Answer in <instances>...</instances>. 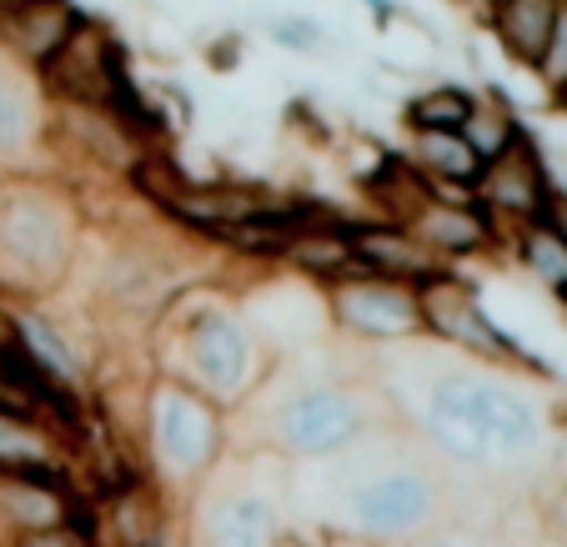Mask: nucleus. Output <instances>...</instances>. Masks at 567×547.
Here are the masks:
<instances>
[{
  "label": "nucleus",
  "instance_id": "0eeeda50",
  "mask_svg": "<svg viewBox=\"0 0 567 547\" xmlns=\"http://www.w3.org/2000/svg\"><path fill=\"white\" fill-rule=\"evenodd\" d=\"M226 452V412L172 376H151L141 417V467L151 483L186 507V497L221 467Z\"/></svg>",
  "mask_w": 567,
  "mask_h": 547
},
{
  "label": "nucleus",
  "instance_id": "2f4dec72",
  "mask_svg": "<svg viewBox=\"0 0 567 547\" xmlns=\"http://www.w3.org/2000/svg\"><path fill=\"white\" fill-rule=\"evenodd\" d=\"M547 523H553V537L567 547V483H563V493L553 497V513H547Z\"/></svg>",
  "mask_w": 567,
  "mask_h": 547
},
{
  "label": "nucleus",
  "instance_id": "412c9836",
  "mask_svg": "<svg viewBox=\"0 0 567 547\" xmlns=\"http://www.w3.org/2000/svg\"><path fill=\"white\" fill-rule=\"evenodd\" d=\"M563 0H487V25H493L497 45L507 51V61H517L523 71H537L547 51V35L557 25Z\"/></svg>",
  "mask_w": 567,
  "mask_h": 547
},
{
  "label": "nucleus",
  "instance_id": "72a5a7b5",
  "mask_svg": "<svg viewBox=\"0 0 567 547\" xmlns=\"http://www.w3.org/2000/svg\"><path fill=\"white\" fill-rule=\"evenodd\" d=\"M21 6H31V0H0V21H6V16H16Z\"/></svg>",
  "mask_w": 567,
  "mask_h": 547
},
{
  "label": "nucleus",
  "instance_id": "c756f323",
  "mask_svg": "<svg viewBox=\"0 0 567 547\" xmlns=\"http://www.w3.org/2000/svg\"><path fill=\"white\" fill-rule=\"evenodd\" d=\"M412 547H487V543H482L472 527H452L447 523V527H437L432 537H422V543H412Z\"/></svg>",
  "mask_w": 567,
  "mask_h": 547
},
{
  "label": "nucleus",
  "instance_id": "ddd939ff",
  "mask_svg": "<svg viewBox=\"0 0 567 547\" xmlns=\"http://www.w3.org/2000/svg\"><path fill=\"white\" fill-rule=\"evenodd\" d=\"M547 196H553V172H547L543 146H537L533 136H523L507 156L487 162L477 172V182H472V202H477V211L487 216L503 237H513V231H523V226L543 221Z\"/></svg>",
  "mask_w": 567,
  "mask_h": 547
},
{
  "label": "nucleus",
  "instance_id": "9d476101",
  "mask_svg": "<svg viewBox=\"0 0 567 547\" xmlns=\"http://www.w3.org/2000/svg\"><path fill=\"white\" fill-rule=\"evenodd\" d=\"M327 327L367 347L386 342H417L422 337V297L412 287H392L377 277H352L321 291Z\"/></svg>",
  "mask_w": 567,
  "mask_h": 547
},
{
  "label": "nucleus",
  "instance_id": "f8f14e48",
  "mask_svg": "<svg viewBox=\"0 0 567 547\" xmlns=\"http://www.w3.org/2000/svg\"><path fill=\"white\" fill-rule=\"evenodd\" d=\"M176 297V271L156 247L141 237H126L111 247V257L96 271V301L111 322H141L151 332L166 301Z\"/></svg>",
  "mask_w": 567,
  "mask_h": 547
},
{
  "label": "nucleus",
  "instance_id": "7ed1b4c3",
  "mask_svg": "<svg viewBox=\"0 0 567 547\" xmlns=\"http://www.w3.org/2000/svg\"><path fill=\"white\" fill-rule=\"evenodd\" d=\"M151 357H156V376L202 392L226 417L257 398V386L271 372L267 347L247 327L241 307L212 287H176V297L151 327Z\"/></svg>",
  "mask_w": 567,
  "mask_h": 547
},
{
  "label": "nucleus",
  "instance_id": "a211bd4d",
  "mask_svg": "<svg viewBox=\"0 0 567 547\" xmlns=\"http://www.w3.org/2000/svg\"><path fill=\"white\" fill-rule=\"evenodd\" d=\"M408 231L437 261H447V267L472 261V257H493V251L507 241L503 231H497V226L477 211V202H472V196H442V192L432 196L417 216H412Z\"/></svg>",
  "mask_w": 567,
  "mask_h": 547
},
{
  "label": "nucleus",
  "instance_id": "20e7f679",
  "mask_svg": "<svg viewBox=\"0 0 567 547\" xmlns=\"http://www.w3.org/2000/svg\"><path fill=\"white\" fill-rule=\"evenodd\" d=\"M86 241V211L75 186L55 176H11L0 182V301L41 307L75 271Z\"/></svg>",
  "mask_w": 567,
  "mask_h": 547
},
{
  "label": "nucleus",
  "instance_id": "dca6fc26",
  "mask_svg": "<svg viewBox=\"0 0 567 547\" xmlns=\"http://www.w3.org/2000/svg\"><path fill=\"white\" fill-rule=\"evenodd\" d=\"M176 507L182 503H172L156 483L116 487V493L91 497V537L96 547H176L182 537Z\"/></svg>",
  "mask_w": 567,
  "mask_h": 547
},
{
  "label": "nucleus",
  "instance_id": "4be33fe9",
  "mask_svg": "<svg viewBox=\"0 0 567 547\" xmlns=\"http://www.w3.org/2000/svg\"><path fill=\"white\" fill-rule=\"evenodd\" d=\"M16 473H75V462L45 422L0 412V477Z\"/></svg>",
  "mask_w": 567,
  "mask_h": 547
},
{
  "label": "nucleus",
  "instance_id": "6ab92c4d",
  "mask_svg": "<svg viewBox=\"0 0 567 547\" xmlns=\"http://www.w3.org/2000/svg\"><path fill=\"white\" fill-rule=\"evenodd\" d=\"M81 16L86 11H81L75 0H31V6H21L16 16L0 21V51L16 55V61L31 65V71H41L65 45V35L75 31Z\"/></svg>",
  "mask_w": 567,
  "mask_h": 547
},
{
  "label": "nucleus",
  "instance_id": "bb28decb",
  "mask_svg": "<svg viewBox=\"0 0 567 547\" xmlns=\"http://www.w3.org/2000/svg\"><path fill=\"white\" fill-rule=\"evenodd\" d=\"M267 35L277 45H287V51H297V55H327L332 41H337L327 25L307 21V16H277V21H267Z\"/></svg>",
  "mask_w": 567,
  "mask_h": 547
},
{
  "label": "nucleus",
  "instance_id": "5701e85b",
  "mask_svg": "<svg viewBox=\"0 0 567 547\" xmlns=\"http://www.w3.org/2000/svg\"><path fill=\"white\" fill-rule=\"evenodd\" d=\"M362 196H367V221L408 226L437 192H432V182H422L396 151H386L382 162H377V172L362 182Z\"/></svg>",
  "mask_w": 567,
  "mask_h": 547
},
{
  "label": "nucleus",
  "instance_id": "aec40b11",
  "mask_svg": "<svg viewBox=\"0 0 567 547\" xmlns=\"http://www.w3.org/2000/svg\"><path fill=\"white\" fill-rule=\"evenodd\" d=\"M402 162L422 182H432V192H442V196H472V182L482 172V162L472 156L462 131H412Z\"/></svg>",
  "mask_w": 567,
  "mask_h": 547
},
{
  "label": "nucleus",
  "instance_id": "cd10ccee",
  "mask_svg": "<svg viewBox=\"0 0 567 547\" xmlns=\"http://www.w3.org/2000/svg\"><path fill=\"white\" fill-rule=\"evenodd\" d=\"M533 75L543 81V91L553 101L567 96V0H563V11H557V25H553V35H547V51Z\"/></svg>",
  "mask_w": 567,
  "mask_h": 547
},
{
  "label": "nucleus",
  "instance_id": "39448f33",
  "mask_svg": "<svg viewBox=\"0 0 567 547\" xmlns=\"http://www.w3.org/2000/svg\"><path fill=\"white\" fill-rule=\"evenodd\" d=\"M247 407L261 412L251 447L281 462H327L382 427L386 402H377L372 386L352 382V376L297 372L287 392H277L271 402L251 398Z\"/></svg>",
  "mask_w": 567,
  "mask_h": 547
},
{
  "label": "nucleus",
  "instance_id": "c85d7f7f",
  "mask_svg": "<svg viewBox=\"0 0 567 547\" xmlns=\"http://www.w3.org/2000/svg\"><path fill=\"white\" fill-rule=\"evenodd\" d=\"M6 547H96V537L86 527H55V533H31V537H11Z\"/></svg>",
  "mask_w": 567,
  "mask_h": 547
},
{
  "label": "nucleus",
  "instance_id": "7c9ffc66",
  "mask_svg": "<svg viewBox=\"0 0 567 547\" xmlns=\"http://www.w3.org/2000/svg\"><path fill=\"white\" fill-rule=\"evenodd\" d=\"M543 221L553 226V231H557V241H563V247H567V196L557 192V186H553V196H547V211H543Z\"/></svg>",
  "mask_w": 567,
  "mask_h": 547
},
{
  "label": "nucleus",
  "instance_id": "393cba45",
  "mask_svg": "<svg viewBox=\"0 0 567 547\" xmlns=\"http://www.w3.org/2000/svg\"><path fill=\"white\" fill-rule=\"evenodd\" d=\"M523 136H527V126L517 121V111L507 106L497 91L477 96V111H472V121L462 126V141L472 146V156H477L482 166L497 162V156H507V151H513Z\"/></svg>",
  "mask_w": 567,
  "mask_h": 547
},
{
  "label": "nucleus",
  "instance_id": "f03ea898",
  "mask_svg": "<svg viewBox=\"0 0 567 547\" xmlns=\"http://www.w3.org/2000/svg\"><path fill=\"white\" fill-rule=\"evenodd\" d=\"M337 467V507L327 513V537H347L357 547H412L447 527V467L417 437L367 432Z\"/></svg>",
  "mask_w": 567,
  "mask_h": 547
},
{
  "label": "nucleus",
  "instance_id": "423d86ee",
  "mask_svg": "<svg viewBox=\"0 0 567 547\" xmlns=\"http://www.w3.org/2000/svg\"><path fill=\"white\" fill-rule=\"evenodd\" d=\"M186 547H281L291 537V477L271 452L226 457L186 497Z\"/></svg>",
  "mask_w": 567,
  "mask_h": 547
},
{
  "label": "nucleus",
  "instance_id": "6e6552de",
  "mask_svg": "<svg viewBox=\"0 0 567 547\" xmlns=\"http://www.w3.org/2000/svg\"><path fill=\"white\" fill-rule=\"evenodd\" d=\"M422 297V337H432L447 352H462L477 367H497V372H527V376H553V367H543V357H533L517 337H507L503 327L487 317L477 287L462 281L457 271H447L442 281L417 291Z\"/></svg>",
  "mask_w": 567,
  "mask_h": 547
},
{
  "label": "nucleus",
  "instance_id": "473e14b6",
  "mask_svg": "<svg viewBox=\"0 0 567 547\" xmlns=\"http://www.w3.org/2000/svg\"><path fill=\"white\" fill-rule=\"evenodd\" d=\"M281 547H357V543H347V537H327V533H321V537H301V533H291Z\"/></svg>",
  "mask_w": 567,
  "mask_h": 547
},
{
  "label": "nucleus",
  "instance_id": "2eb2a0df",
  "mask_svg": "<svg viewBox=\"0 0 567 547\" xmlns=\"http://www.w3.org/2000/svg\"><path fill=\"white\" fill-rule=\"evenodd\" d=\"M0 342L11 347L31 372H41L45 382L65 386V392H86L96 382V357L75 342L61 317H51L41 307H11L6 301V332H0Z\"/></svg>",
  "mask_w": 567,
  "mask_h": 547
},
{
  "label": "nucleus",
  "instance_id": "f3484780",
  "mask_svg": "<svg viewBox=\"0 0 567 547\" xmlns=\"http://www.w3.org/2000/svg\"><path fill=\"white\" fill-rule=\"evenodd\" d=\"M352 257L367 277L392 281V287H432V281L447 277V261H437L408 226H386V221H367V216H352Z\"/></svg>",
  "mask_w": 567,
  "mask_h": 547
},
{
  "label": "nucleus",
  "instance_id": "f257e3e1",
  "mask_svg": "<svg viewBox=\"0 0 567 547\" xmlns=\"http://www.w3.org/2000/svg\"><path fill=\"white\" fill-rule=\"evenodd\" d=\"M408 412L412 437L462 473H513L543 452L547 427L533 392L513 372L477 362H442L396 398Z\"/></svg>",
  "mask_w": 567,
  "mask_h": 547
},
{
  "label": "nucleus",
  "instance_id": "a878e982",
  "mask_svg": "<svg viewBox=\"0 0 567 547\" xmlns=\"http://www.w3.org/2000/svg\"><path fill=\"white\" fill-rule=\"evenodd\" d=\"M472 111H477V91L457 86V81H437L402 106V126H408V136L412 131H462Z\"/></svg>",
  "mask_w": 567,
  "mask_h": 547
},
{
  "label": "nucleus",
  "instance_id": "9b49d317",
  "mask_svg": "<svg viewBox=\"0 0 567 547\" xmlns=\"http://www.w3.org/2000/svg\"><path fill=\"white\" fill-rule=\"evenodd\" d=\"M51 166V101L41 75L0 51V182L45 176Z\"/></svg>",
  "mask_w": 567,
  "mask_h": 547
},
{
  "label": "nucleus",
  "instance_id": "4468645a",
  "mask_svg": "<svg viewBox=\"0 0 567 547\" xmlns=\"http://www.w3.org/2000/svg\"><path fill=\"white\" fill-rule=\"evenodd\" d=\"M55 527H86L91 533V497L75 473H16L0 477V533L31 537Z\"/></svg>",
  "mask_w": 567,
  "mask_h": 547
},
{
  "label": "nucleus",
  "instance_id": "1a4fd4ad",
  "mask_svg": "<svg viewBox=\"0 0 567 547\" xmlns=\"http://www.w3.org/2000/svg\"><path fill=\"white\" fill-rule=\"evenodd\" d=\"M41 91L51 106H81V111H106L116 91L131 81V55L126 41L96 16H81L65 45L41 65Z\"/></svg>",
  "mask_w": 567,
  "mask_h": 547
},
{
  "label": "nucleus",
  "instance_id": "b1692460",
  "mask_svg": "<svg viewBox=\"0 0 567 547\" xmlns=\"http://www.w3.org/2000/svg\"><path fill=\"white\" fill-rule=\"evenodd\" d=\"M507 247H513L517 267H523L537 287L553 291V297L567 307V247L557 241L553 226H547V221L523 226V231H513V237H507Z\"/></svg>",
  "mask_w": 567,
  "mask_h": 547
}]
</instances>
